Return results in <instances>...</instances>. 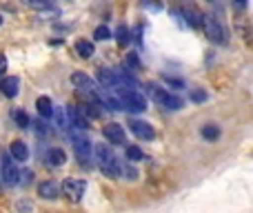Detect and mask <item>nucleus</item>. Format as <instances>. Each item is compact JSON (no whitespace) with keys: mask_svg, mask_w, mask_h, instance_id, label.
Returning a JSON list of instances; mask_svg holds the SVG:
<instances>
[{"mask_svg":"<svg viewBox=\"0 0 253 213\" xmlns=\"http://www.w3.org/2000/svg\"><path fill=\"white\" fill-rule=\"evenodd\" d=\"M125 173L129 175V180H133V178H135V171L131 169V167H125Z\"/></svg>","mask_w":253,"mask_h":213,"instance_id":"obj_33","label":"nucleus"},{"mask_svg":"<svg viewBox=\"0 0 253 213\" xmlns=\"http://www.w3.org/2000/svg\"><path fill=\"white\" fill-rule=\"evenodd\" d=\"M93 153H96V162H98V167H100V171L105 175H109V178H118V175L123 173L120 162L116 160L114 151H111L107 144H96V147H93Z\"/></svg>","mask_w":253,"mask_h":213,"instance_id":"obj_1","label":"nucleus"},{"mask_svg":"<svg viewBox=\"0 0 253 213\" xmlns=\"http://www.w3.org/2000/svg\"><path fill=\"white\" fill-rule=\"evenodd\" d=\"M0 91H2L7 98H16L18 91H20V78H18V76L4 78L2 83H0Z\"/></svg>","mask_w":253,"mask_h":213,"instance_id":"obj_13","label":"nucleus"},{"mask_svg":"<svg viewBox=\"0 0 253 213\" xmlns=\"http://www.w3.org/2000/svg\"><path fill=\"white\" fill-rule=\"evenodd\" d=\"M31 178H34V173L27 169V171H22V173L18 175V182H20V187H27V184H31Z\"/></svg>","mask_w":253,"mask_h":213,"instance_id":"obj_29","label":"nucleus"},{"mask_svg":"<svg viewBox=\"0 0 253 213\" xmlns=\"http://www.w3.org/2000/svg\"><path fill=\"white\" fill-rule=\"evenodd\" d=\"M18 169H16V162H13L11 156H2V160H0V178H2V182L7 184V187H13V184H18Z\"/></svg>","mask_w":253,"mask_h":213,"instance_id":"obj_6","label":"nucleus"},{"mask_svg":"<svg viewBox=\"0 0 253 213\" xmlns=\"http://www.w3.org/2000/svg\"><path fill=\"white\" fill-rule=\"evenodd\" d=\"M236 4H238L240 9H245V7H247V0H236Z\"/></svg>","mask_w":253,"mask_h":213,"instance_id":"obj_34","label":"nucleus"},{"mask_svg":"<svg viewBox=\"0 0 253 213\" xmlns=\"http://www.w3.org/2000/svg\"><path fill=\"white\" fill-rule=\"evenodd\" d=\"M125 62H126V67H133V69H140V60H138V56H135V53H129Z\"/></svg>","mask_w":253,"mask_h":213,"instance_id":"obj_31","label":"nucleus"},{"mask_svg":"<svg viewBox=\"0 0 253 213\" xmlns=\"http://www.w3.org/2000/svg\"><path fill=\"white\" fill-rule=\"evenodd\" d=\"M4 69H7V58H4L2 53H0V74H2Z\"/></svg>","mask_w":253,"mask_h":213,"instance_id":"obj_32","label":"nucleus"},{"mask_svg":"<svg viewBox=\"0 0 253 213\" xmlns=\"http://www.w3.org/2000/svg\"><path fill=\"white\" fill-rule=\"evenodd\" d=\"M53 118H56V125H58V129L60 131H67L69 129V118H67V113H65V109L62 107H53Z\"/></svg>","mask_w":253,"mask_h":213,"instance_id":"obj_19","label":"nucleus"},{"mask_svg":"<svg viewBox=\"0 0 253 213\" xmlns=\"http://www.w3.org/2000/svg\"><path fill=\"white\" fill-rule=\"evenodd\" d=\"M0 25H2V16H0Z\"/></svg>","mask_w":253,"mask_h":213,"instance_id":"obj_35","label":"nucleus"},{"mask_svg":"<svg viewBox=\"0 0 253 213\" xmlns=\"http://www.w3.org/2000/svg\"><path fill=\"white\" fill-rule=\"evenodd\" d=\"M109 36H111V29L107 25L96 27V31H93V40H107Z\"/></svg>","mask_w":253,"mask_h":213,"instance_id":"obj_23","label":"nucleus"},{"mask_svg":"<svg viewBox=\"0 0 253 213\" xmlns=\"http://www.w3.org/2000/svg\"><path fill=\"white\" fill-rule=\"evenodd\" d=\"M162 83L169 85L171 89H182V87H184V80H180V78H171V76H162Z\"/></svg>","mask_w":253,"mask_h":213,"instance_id":"obj_25","label":"nucleus"},{"mask_svg":"<svg viewBox=\"0 0 253 213\" xmlns=\"http://www.w3.org/2000/svg\"><path fill=\"white\" fill-rule=\"evenodd\" d=\"M184 16H187V22L193 27V29L202 27V20H205V16H202L198 9H184Z\"/></svg>","mask_w":253,"mask_h":213,"instance_id":"obj_20","label":"nucleus"},{"mask_svg":"<svg viewBox=\"0 0 253 213\" xmlns=\"http://www.w3.org/2000/svg\"><path fill=\"white\" fill-rule=\"evenodd\" d=\"M116 93H118L120 107H125L126 111L142 113L144 109H147V98H144L140 91H135V89H123V87H118V89H116Z\"/></svg>","mask_w":253,"mask_h":213,"instance_id":"obj_2","label":"nucleus"},{"mask_svg":"<svg viewBox=\"0 0 253 213\" xmlns=\"http://www.w3.org/2000/svg\"><path fill=\"white\" fill-rule=\"evenodd\" d=\"M189 98H191V102H205L209 96H207V91L198 89V91H191V96H189Z\"/></svg>","mask_w":253,"mask_h":213,"instance_id":"obj_30","label":"nucleus"},{"mask_svg":"<svg viewBox=\"0 0 253 213\" xmlns=\"http://www.w3.org/2000/svg\"><path fill=\"white\" fill-rule=\"evenodd\" d=\"M102 133H105V138L109 140L111 144H123L125 142V129L118 125V122H109V125H105Z\"/></svg>","mask_w":253,"mask_h":213,"instance_id":"obj_11","label":"nucleus"},{"mask_svg":"<svg viewBox=\"0 0 253 213\" xmlns=\"http://www.w3.org/2000/svg\"><path fill=\"white\" fill-rule=\"evenodd\" d=\"M13 120H16L18 127H27V125H29V118H27L25 111H13Z\"/></svg>","mask_w":253,"mask_h":213,"instance_id":"obj_27","label":"nucleus"},{"mask_svg":"<svg viewBox=\"0 0 253 213\" xmlns=\"http://www.w3.org/2000/svg\"><path fill=\"white\" fill-rule=\"evenodd\" d=\"M76 51L83 58H91L93 53H96V47H93V43H89V40H78V43H76Z\"/></svg>","mask_w":253,"mask_h":213,"instance_id":"obj_21","label":"nucleus"},{"mask_svg":"<svg viewBox=\"0 0 253 213\" xmlns=\"http://www.w3.org/2000/svg\"><path fill=\"white\" fill-rule=\"evenodd\" d=\"M149 93L153 96V100H156L158 105L171 109V111H178V109L184 107V100L180 96H173V93L165 91V89H158L156 85H149Z\"/></svg>","mask_w":253,"mask_h":213,"instance_id":"obj_5","label":"nucleus"},{"mask_svg":"<svg viewBox=\"0 0 253 213\" xmlns=\"http://www.w3.org/2000/svg\"><path fill=\"white\" fill-rule=\"evenodd\" d=\"M36 109H38V113L42 118H51L53 116V105H51V100H49L47 96H40L38 100H36Z\"/></svg>","mask_w":253,"mask_h":213,"instance_id":"obj_17","label":"nucleus"},{"mask_svg":"<svg viewBox=\"0 0 253 213\" xmlns=\"http://www.w3.org/2000/svg\"><path fill=\"white\" fill-rule=\"evenodd\" d=\"M9 156L18 162H27L29 160V149H27V144L22 142V140H13V142L9 144Z\"/></svg>","mask_w":253,"mask_h":213,"instance_id":"obj_12","label":"nucleus"},{"mask_svg":"<svg viewBox=\"0 0 253 213\" xmlns=\"http://www.w3.org/2000/svg\"><path fill=\"white\" fill-rule=\"evenodd\" d=\"M67 162V153L60 147H51L47 151V165L49 167H62Z\"/></svg>","mask_w":253,"mask_h":213,"instance_id":"obj_15","label":"nucleus"},{"mask_svg":"<svg viewBox=\"0 0 253 213\" xmlns=\"http://www.w3.org/2000/svg\"><path fill=\"white\" fill-rule=\"evenodd\" d=\"M116 40H118V44H126V43H129V29H126L125 25L118 27V31H116Z\"/></svg>","mask_w":253,"mask_h":213,"instance_id":"obj_24","label":"nucleus"},{"mask_svg":"<svg viewBox=\"0 0 253 213\" xmlns=\"http://www.w3.org/2000/svg\"><path fill=\"white\" fill-rule=\"evenodd\" d=\"M62 191H65V196L69 198V200L78 202L80 198L84 196V189H87V182L84 180H78V178H67L65 182H62Z\"/></svg>","mask_w":253,"mask_h":213,"instance_id":"obj_7","label":"nucleus"},{"mask_svg":"<svg viewBox=\"0 0 253 213\" xmlns=\"http://www.w3.org/2000/svg\"><path fill=\"white\" fill-rule=\"evenodd\" d=\"M129 129H131V133H133L135 138H140V140H153V138H156L153 127L149 125V122H144V120H131L129 122Z\"/></svg>","mask_w":253,"mask_h":213,"instance_id":"obj_8","label":"nucleus"},{"mask_svg":"<svg viewBox=\"0 0 253 213\" xmlns=\"http://www.w3.org/2000/svg\"><path fill=\"white\" fill-rule=\"evenodd\" d=\"M202 29H205V36L215 44H224L227 43V31L220 25V20L215 16H205L202 20Z\"/></svg>","mask_w":253,"mask_h":213,"instance_id":"obj_4","label":"nucleus"},{"mask_svg":"<svg viewBox=\"0 0 253 213\" xmlns=\"http://www.w3.org/2000/svg\"><path fill=\"white\" fill-rule=\"evenodd\" d=\"M67 118H69V127H74V129H78V131H87L89 129V120H87V116L80 111V107H69L67 109Z\"/></svg>","mask_w":253,"mask_h":213,"instance_id":"obj_9","label":"nucleus"},{"mask_svg":"<svg viewBox=\"0 0 253 213\" xmlns=\"http://www.w3.org/2000/svg\"><path fill=\"white\" fill-rule=\"evenodd\" d=\"M98 80L100 85L109 91V89H118L120 87V80H118V74L116 71H109V69H100L98 71Z\"/></svg>","mask_w":253,"mask_h":213,"instance_id":"obj_14","label":"nucleus"},{"mask_svg":"<svg viewBox=\"0 0 253 213\" xmlns=\"http://www.w3.org/2000/svg\"><path fill=\"white\" fill-rule=\"evenodd\" d=\"M22 2L31 9H47L49 7V0H22Z\"/></svg>","mask_w":253,"mask_h":213,"instance_id":"obj_26","label":"nucleus"},{"mask_svg":"<svg viewBox=\"0 0 253 213\" xmlns=\"http://www.w3.org/2000/svg\"><path fill=\"white\" fill-rule=\"evenodd\" d=\"M60 184L56 182V180H44V182L38 184V196L42 198V200H56L58 196H60Z\"/></svg>","mask_w":253,"mask_h":213,"instance_id":"obj_10","label":"nucleus"},{"mask_svg":"<svg viewBox=\"0 0 253 213\" xmlns=\"http://www.w3.org/2000/svg\"><path fill=\"white\" fill-rule=\"evenodd\" d=\"M69 80H71V85H74V87H78V89H89V87L93 89L91 78H89L87 74H83V71H74Z\"/></svg>","mask_w":253,"mask_h":213,"instance_id":"obj_16","label":"nucleus"},{"mask_svg":"<svg viewBox=\"0 0 253 213\" xmlns=\"http://www.w3.org/2000/svg\"><path fill=\"white\" fill-rule=\"evenodd\" d=\"M207 2H213V0H207Z\"/></svg>","mask_w":253,"mask_h":213,"instance_id":"obj_36","label":"nucleus"},{"mask_svg":"<svg viewBox=\"0 0 253 213\" xmlns=\"http://www.w3.org/2000/svg\"><path fill=\"white\" fill-rule=\"evenodd\" d=\"M144 9H151V11H160L162 9V0H142Z\"/></svg>","mask_w":253,"mask_h":213,"instance_id":"obj_28","label":"nucleus"},{"mask_svg":"<svg viewBox=\"0 0 253 213\" xmlns=\"http://www.w3.org/2000/svg\"><path fill=\"white\" fill-rule=\"evenodd\" d=\"M200 133H202V138H205V140H209V142H215V140L220 138V127L213 125V122H209V125H205L200 129Z\"/></svg>","mask_w":253,"mask_h":213,"instance_id":"obj_18","label":"nucleus"},{"mask_svg":"<svg viewBox=\"0 0 253 213\" xmlns=\"http://www.w3.org/2000/svg\"><path fill=\"white\" fill-rule=\"evenodd\" d=\"M125 158L129 162H140V160H144V153H142V149H138V147H126Z\"/></svg>","mask_w":253,"mask_h":213,"instance_id":"obj_22","label":"nucleus"},{"mask_svg":"<svg viewBox=\"0 0 253 213\" xmlns=\"http://www.w3.org/2000/svg\"><path fill=\"white\" fill-rule=\"evenodd\" d=\"M71 144H74L76 156L83 160V165H87V160H91V151H93V144L89 140V135L84 131L74 129L71 131Z\"/></svg>","mask_w":253,"mask_h":213,"instance_id":"obj_3","label":"nucleus"}]
</instances>
